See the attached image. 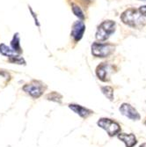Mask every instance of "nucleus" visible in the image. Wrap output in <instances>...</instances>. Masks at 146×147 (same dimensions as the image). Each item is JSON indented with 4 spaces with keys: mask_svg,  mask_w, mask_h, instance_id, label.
<instances>
[{
    "mask_svg": "<svg viewBox=\"0 0 146 147\" xmlns=\"http://www.w3.org/2000/svg\"><path fill=\"white\" fill-rule=\"evenodd\" d=\"M116 23L113 20L103 21L97 28L96 31V40L100 42H105L115 32Z\"/></svg>",
    "mask_w": 146,
    "mask_h": 147,
    "instance_id": "nucleus-2",
    "label": "nucleus"
},
{
    "mask_svg": "<svg viewBox=\"0 0 146 147\" xmlns=\"http://www.w3.org/2000/svg\"><path fill=\"white\" fill-rule=\"evenodd\" d=\"M101 91L103 92V94L107 97L109 100H114V89L111 86H102Z\"/></svg>",
    "mask_w": 146,
    "mask_h": 147,
    "instance_id": "nucleus-13",
    "label": "nucleus"
},
{
    "mask_svg": "<svg viewBox=\"0 0 146 147\" xmlns=\"http://www.w3.org/2000/svg\"><path fill=\"white\" fill-rule=\"evenodd\" d=\"M0 54L5 56L8 57L9 62L11 63H17V64H26V62L22 57L20 56L17 52H15L13 49L6 46L5 44L2 43L0 44Z\"/></svg>",
    "mask_w": 146,
    "mask_h": 147,
    "instance_id": "nucleus-6",
    "label": "nucleus"
},
{
    "mask_svg": "<svg viewBox=\"0 0 146 147\" xmlns=\"http://www.w3.org/2000/svg\"><path fill=\"white\" fill-rule=\"evenodd\" d=\"M119 110H120V112L123 115L127 116L128 118H129L131 120H134V121H137V120L140 119L139 113L130 104H128V103L122 104L121 107H120V109H119Z\"/></svg>",
    "mask_w": 146,
    "mask_h": 147,
    "instance_id": "nucleus-8",
    "label": "nucleus"
},
{
    "mask_svg": "<svg viewBox=\"0 0 146 147\" xmlns=\"http://www.w3.org/2000/svg\"><path fill=\"white\" fill-rule=\"evenodd\" d=\"M11 47L15 52H17L18 54H20L22 52V49L20 47V34L18 33L15 34L14 36H13L11 42Z\"/></svg>",
    "mask_w": 146,
    "mask_h": 147,
    "instance_id": "nucleus-12",
    "label": "nucleus"
},
{
    "mask_svg": "<svg viewBox=\"0 0 146 147\" xmlns=\"http://www.w3.org/2000/svg\"><path fill=\"white\" fill-rule=\"evenodd\" d=\"M138 1H146V0H138Z\"/></svg>",
    "mask_w": 146,
    "mask_h": 147,
    "instance_id": "nucleus-18",
    "label": "nucleus"
},
{
    "mask_svg": "<svg viewBox=\"0 0 146 147\" xmlns=\"http://www.w3.org/2000/svg\"><path fill=\"white\" fill-rule=\"evenodd\" d=\"M85 31V26L82 20L76 21L71 28V37L74 39L75 42H79L82 39L84 33Z\"/></svg>",
    "mask_w": 146,
    "mask_h": 147,
    "instance_id": "nucleus-9",
    "label": "nucleus"
},
{
    "mask_svg": "<svg viewBox=\"0 0 146 147\" xmlns=\"http://www.w3.org/2000/svg\"><path fill=\"white\" fill-rule=\"evenodd\" d=\"M112 68L113 66L107 63H102L96 69V75L97 77L103 82L109 81L110 78V73L112 72Z\"/></svg>",
    "mask_w": 146,
    "mask_h": 147,
    "instance_id": "nucleus-7",
    "label": "nucleus"
},
{
    "mask_svg": "<svg viewBox=\"0 0 146 147\" xmlns=\"http://www.w3.org/2000/svg\"><path fill=\"white\" fill-rule=\"evenodd\" d=\"M140 147H146V143H143L140 145Z\"/></svg>",
    "mask_w": 146,
    "mask_h": 147,
    "instance_id": "nucleus-17",
    "label": "nucleus"
},
{
    "mask_svg": "<svg viewBox=\"0 0 146 147\" xmlns=\"http://www.w3.org/2000/svg\"><path fill=\"white\" fill-rule=\"evenodd\" d=\"M72 11H73V12H74V14H75L78 19H80L81 20H85L84 12H83V11L81 10V8L79 7L78 5L73 4V5H72Z\"/></svg>",
    "mask_w": 146,
    "mask_h": 147,
    "instance_id": "nucleus-15",
    "label": "nucleus"
},
{
    "mask_svg": "<svg viewBox=\"0 0 146 147\" xmlns=\"http://www.w3.org/2000/svg\"><path fill=\"white\" fill-rule=\"evenodd\" d=\"M47 86L39 80H33L32 82L26 84L23 86V91L26 92L33 98H39L42 95Z\"/></svg>",
    "mask_w": 146,
    "mask_h": 147,
    "instance_id": "nucleus-4",
    "label": "nucleus"
},
{
    "mask_svg": "<svg viewBox=\"0 0 146 147\" xmlns=\"http://www.w3.org/2000/svg\"><path fill=\"white\" fill-rule=\"evenodd\" d=\"M98 126L101 129H105L108 132V134L110 137H114L116 134H118L121 130V127L118 123L114 122V120L108 119V118H101L100 119L98 123Z\"/></svg>",
    "mask_w": 146,
    "mask_h": 147,
    "instance_id": "nucleus-5",
    "label": "nucleus"
},
{
    "mask_svg": "<svg viewBox=\"0 0 146 147\" xmlns=\"http://www.w3.org/2000/svg\"><path fill=\"white\" fill-rule=\"evenodd\" d=\"M121 20L123 24L136 29H141L146 25V18L141 14L138 9L135 8L125 10L121 15Z\"/></svg>",
    "mask_w": 146,
    "mask_h": 147,
    "instance_id": "nucleus-1",
    "label": "nucleus"
},
{
    "mask_svg": "<svg viewBox=\"0 0 146 147\" xmlns=\"http://www.w3.org/2000/svg\"><path fill=\"white\" fill-rule=\"evenodd\" d=\"M69 108L73 112H75L77 115H78L82 118H87L89 115H91L92 113H94L92 110H90L88 109H85V108H84V107H82L80 105H77V104H70Z\"/></svg>",
    "mask_w": 146,
    "mask_h": 147,
    "instance_id": "nucleus-10",
    "label": "nucleus"
},
{
    "mask_svg": "<svg viewBox=\"0 0 146 147\" xmlns=\"http://www.w3.org/2000/svg\"><path fill=\"white\" fill-rule=\"evenodd\" d=\"M118 138L121 141H122L126 147H133L137 144V141L133 134H127V133H119Z\"/></svg>",
    "mask_w": 146,
    "mask_h": 147,
    "instance_id": "nucleus-11",
    "label": "nucleus"
},
{
    "mask_svg": "<svg viewBox=\"0 0 146 147\" xmlns=\"http://www.w3.org/2000/svg\"><path fill=\"white\" fill-rule=\"evenodd\" d=\"M144 125H145V126H146V121H145V122H144Z\"/></svg>",
    "mask_w": 146,
    "mask_h": 147,
    "instance_id": "nucleus-19",
    "label": "nucleus"
},
{
    "mask_svg": "<svg viewBox=\"0 0 146 147\" xmlns=\"http://www.w3.org/2000/svg\"><path fill=\"white\" fill-rule=\"evenodd\" d=\"M138 11H139V12L141 13V14H142L143 17L146 18V5L140 6V7L138 8Z\"/></svg>",
    "mask_w": 146,
    "mask_h": 147,
    "instance_id": "nucleus-16",
    "label": "nucleus"
},
{
    "mask_svg": "<svg viewBox=\"0 0 146 147\" xmlns=\"http://www.w3.org/2000/svg\"><path fill=\"white\" fill-rule=\"evenodd\" d=\"M115 46L112 43L94 42L92 45V54L96 57H108L114 51Z\"/></svg>",
    "mask_w": 146,
    "mask_h": 147,
    "instance_id": "nucleus-3",
    "label": "nucleus"
},
{
    "mask_svg": "<svg viewBox=\"0 0 146 147\" xmlns=\"http://www.w3.org/2000/svg\"><path fill=\"white\" fill-rule=\"evenodd\" d=\"M47 99L48 100H52V101L58 102V103L62 102V95L59 94V93L57 92H53L49 93V94H48Z\"/></svg>",
    "mask_w": 146,
    "mask_h": 147,
    "instance_id": "nucleus-14",
    "label": "nucleus"
}]
</instances>
